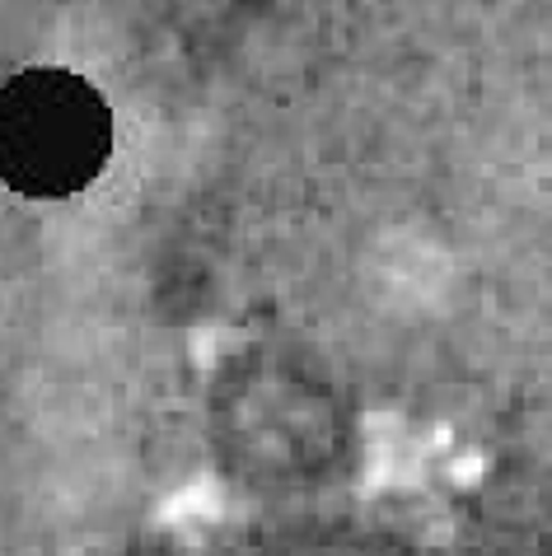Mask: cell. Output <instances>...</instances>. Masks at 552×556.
I'll return each instance as SVG.
<instances>
[{
  "label": "cell",
  "mask_w": 552,
  "mask_h": 556,
  "mask_svg": "<svg viewBox=\"0 0 552 556\" xmlns=\"http://www.w3.org/2000/svg\"><path fill=\"white\" fill-rule=\"evenodd\" d=\"M113 160V108L85 75L28 66L0 85V188L28 202L80 197Z\"/></svg>",
  "instance_id": "obj_1"
}]
</instances>
